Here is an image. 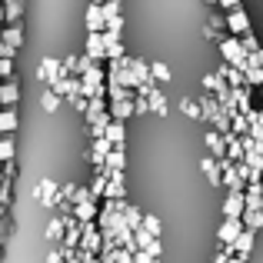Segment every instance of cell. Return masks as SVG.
I'll return each mask as SVG.
<instances>
[{"label": "cell", "mask_w": 263, "mask_h": 263, "mask_svg": "<svg viewBox=\"0 0 263 263\" xmlns=\"http://www.w3.org/2000/svg\"><path fill=\"white\" fill-rule=\"evenodd\" d=\"M143 250H147V253H150V257H154V260H160V257H163V247H160V240H157V237L150 240V243L143 247Z\"/></svg>", "instance_id": "8"}, {"label": "cell", "mask_w": 263, "mask_h": 263, "mask_svg": "<svg viewBox=\"0 0 263 263\" xmlns=\"http://www.w3.org/2000/svg\"><path fill=\"white\" fill-rule=\"evenodd\" d=\"M47 263H67V250L64 247H53V250L47 253Z\"/></svg>", "instance_id": "7"}, {"label": "cell", "mask_w": 263, "mask_h": 263, "mask_svg": "<svg viewBox=\"0 0 263 263\" xmlns=\"http://www.w3.org/2000/svg\"><path fill=\"white\" fill-rule=\"evenodd\" d=\"M253 237H257V230H243L237 240L230 243V250L237 253V257H250V250H253Z\"/></svg>", "instance_id": "3"}, {"label": "cell", "mask_w": 263, "mask_h": 263, "mask_svg": "<svg viewBox=\"0 0 263 263\" xmlns=\"http://www.w3.org/2000/svg\"><path fill=\"white\" fill-rule=\"evenodd\" d=\"M93 217H97V206L90 203V200H84V203H77V220H80V223H90Z\"/></svg>", "instance_id": "5"}, {"label": "cell", "mask_w": 263, "mask_h": 263, "mask_svg": "<svg viewBox=\"0 0 263 263\" xmlns=\"http://www.w3.org/2000/svg\"><path fill=\"white\" fill-rule=\"evenodd\" d=\"M247 230V223H243V217H227L223 223H220V230H217V237H220V243L223 247H230L233 240L240 237V233Z\"/></svg>", "instance_id": "1"}, {"label": "cell", "mask_w": 263, "mask_h": 263, "mask_svg": "<svg viewBox=\"0 0 263 263\" xmlns=\"http://www.w3.org/2000/svg\"><path fill=\"white\" fill-rule=\"evenodd\" d=\"M80 250H87V253H103V230H97V227H93V220H90V223H84Z\"/></svg>", "instance_id": "2"}, {"label": "cell", "mask_w": 263, "mask_h": 263, "mask_svg": "<svg viewBox=\"0 0 263 263\" xmlns=\"http://www.w3.org/2000/svg\"><path fill=\"white\" fill-rule=\"evenodd\" d=\"M154 263H160V260H154Z\"/></svg>", "instance_id": "10"}, {"label": "cell", "mask_w": 263, "mask_h": 263, "mask_svg": "<svg viewBox=\"0 0 263 263\" xmlns=\"http://www.w3.org/2000/svg\"><path fill=\"white\" fill-rule=\"evenodd\" d=\"M243 223H247V230H263V210H247Z\"/></svg>", "instance_id": "4"}, {"label": "cell", "mask_w": 263, "mask_h": 263, "mask_svg": "<svg viewBox=\"0 0 263 263\" xmlns=\"http://www.w3.org/2000/svg\"><path fill=\"white\" fill-rule=\"evenodd\" d=\"M143 230H147L150 237H160V220L157 217H143Z\"/></svg>", "instance_id": "6"}, {"label": "cell", "mask_w": 263, "mask_h": 263, "mask_svg": "<svg viewBox=\"0 0 263 263\" xmlns=\"http://www.w3.org/2000/svg\"><path fill=\"white\" fill-rule=\"evenodd\" d=\"M134 263H154V257H150L147 250H137L134 253Z\"/></svg>", "instance_id": "9"}]
</instances>
